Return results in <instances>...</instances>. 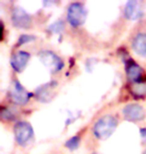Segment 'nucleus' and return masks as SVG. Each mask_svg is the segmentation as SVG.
<instances>
[{"label":"nucleus","instance_id":"f257e3e1","mask_svg":"<svg viewBox=\"0 0 146 154\" xmlns=\"http://www.w3.org/2000/svg\"><path fill=\"white\" fill-rule=\"evenodd\" d=\"M117 122L116 119L111 115H105L98 119L94 124L93 132L94 135L99 139H106L113 133L116 129Z\"/></svg>","mask_w":146,"mask_h":154},{"label":"nucleus","instance_id":"f03ea898","mask_svg":"<svg viewBox=\"0 0 146 154\" xmlns=\"http://www.w3.org/2000/svg\"><path fill=\"white\" fill-rule=\"evenodd\" d=\"M67 19L72 26H79L86 19V10L81 3H72L67 11Z\"/></svg>","mask_w":146,"mask_h":154},{"label":"nucleus","instance_id":"7ed1b4c3","mask_svg":"<svg viewBox=\"0 0 146 154\" xmlns=\"http://www.w3.org/2000/svg\"><path fill=\"white\" fill-rule=\"evenodd\" d=\"M39 59L46 68L49 69L52 73L59 71L63 67V62L55 53L52 51L44 50L39 53Z\"/></svg>","mask_w":146,"mask_h":154},{"label":"nucleus","instance_id":"20e7f679","mask_svg":"<svg viewBox=\"0 0 146 154\" xmlns=\"http://www.w3.org/2000/svg\"><path fill=\"white\" fill-rule=\"evenodd\" d=\"M15 139L20 145H26L33 136V129L27 122H18L14 127Z\"/></svg>","mask_w":146,"mask_h":154},{"label":"nucleus","instance_id":"39448f33","mask_svg":"<svg viewBox=\"0 0 146 154\" xmlns=\"http://www.w3.org/2000/svg\"><path fill=\"white\" fill-rule=\"evenodd\" d=\"M10 95L14 102L19 104V105L25 104L27 101L29 100V98L31 96V94L17 81V80H15L13 82V85H12V87H11Z\"/></svg>","mask_w":146,"mask_h":154},{"label":"nucleus","instance_id":"423d86ee","mask_svg":"<svg viewBox=\"0 0 146 154\" xmlns=\"http://www.w3.org/2000/svg\"><path fill=\"white\" fill-rule=\"evenodd\" d=\"M123 115L129 121H140L144 118V109L138 104H128L124 107Z\"/></svg>","mask_w":146,"mask_h":154},{"label":"nucleus","instance_id":"0eeeda50","mask_svg":"<svg viewBox=\"0 0 146 154\" xmlns=\"http://www.w3.org/2000/svg\"><path fill=\"white\" fill-rule=\"evenodd\" d=\"M12 22L16 27L27 28L30 25L31 18L21 7H15L12 11Z\"/></svg>","mask_w":146,"mask_h":154},{"label":"nucleus","instance_id":"6e6552de","mask_svg":"<svg viewBox=\"0 0 146 154\" xmlns=\"http://www.w3.org/2000/svg\"><path fill=\"white\" fill-rule=\"evenodd\" d=\"M29 54L25 51H18L11 58V66L17 72H21L25 68L29 60Z\"/></svg>","mask_w":146,"mask_h":154},{"label":"nucleus","instance_id":"1a4fd4ad","mask_svg":"<svg viewBox=\"0 0 146 154\" xmlns=\"http://www.w3.org/2000/svg\"><path fill=\"white\" fill-rule=\"evenodd\" d=\"M124 14H125L126 18L131 20L139 19L143 12H142L141 6L137 1H128L125 5V9H124Z\"/></svg>","mask_w":146,"mask_h":154},{"label":"nucleus","instance_id":"9d476101","mask_svg":"<svg viewBox=\"0 0 146 154\" xmlns=\"http://www.w3.org/2000/svg\"><path fill=\"white\" fill-rule=\"evenodd\" d=\"M133 49L137 54L146 57V34L139 33L133 40L132 43Z\"/></svg>","mask_w":146,"mask_h":154},{"label":"nucleus","instance_id":"9b49d317","mask_svg":"<svg viewBox=\"0 0 146 154\" xmlns=\"http://www.w3.org/2000/svg\"><path fill=\"white\" fill-rule=\"evenodd\" d=\"M126 71H127V77H128L132 82L139 81V78H140V76H141L142 70L137 64L134 63V62L129 63L128 65H127Z\"/></svg>","mask_w":146,"mask_h":154},{"label":"nucleus","instance_id":"f8f14e48","mask_svg":"<svg viewBox=\"0 0 146 154\" xmlns=\"http://www.w3.org/2000/svg\"><path fill=\"white\" fill-rule=\"evenodd\" d=\"M54 85H55V83L51 82V83H49V84H46L44 86H42L41 88H39L36 93L37 97L41 101H48L49 97H51V95H52V89L54 88Z\"/></svg>","mask_w":146,"mask_h":154},{"label":"nucleus","instance_id":"ddd939ff","mask_svg":"<svg viewBox=\"0 0 146 154\" xmlns=\"http://www.w3.org/2000/svg\"><path fill=\"white\" fill-rule=\"evenodd\" d=\"M130 91L134 96L144 97L146 96V81H136L133 82L130 86Z\"/></svg>","mask_w":146,"mask_h":154},{"label":"nucleus","instance_id":"4468645a","mask_svg":"<svg viewBox=\"0 0 146 154\" xmlns=\"http://www.w3.org/2000/svg\"><path fill=\"white\" fill-rule=\"evenodd\" d=\"M79 144H80V138L78 136H74L66 141L65 146H66L67 148H69L70 150H75L76 148H78Z\"/></svg>","mask_w":146,"mask_h":154},{"label":"nucleus","instance_id":"2eb2a0df","mask_svg":"<svg viewBox=\"0 0 146 154\" xmlns=\"http://www.w3.org/2000/svg\"><path fill=\"white\" fill-rule=\"evenodd\" d=\"M49 30L53 33H60L62 30H63V24H62L61 21L55 22V23L51 24V25L49 26Z\"/></svg>","mask_w":146,"mask_h":154},{"label":"nucleus","instance_id":"dca6fc26","mask_svg":"<svg viewBox=\"0 0 146 154\" xmlns=\"http://www.w3.org/2000/svg\"><path fill=\"white\" fill-rule=\"evenodd\" d=\"M34 37L30 35H22L21 37L19 38V44H22V43H26V42H29L31 41Z\"/></svg>","mask_w":146,"mask_h":154},{"label":"nucleus","instance_id":"f3484780","mask_svg":"<svg viewBox=\"0 0 146 154\" xmlns=\"http://www.w3.org/2000/svg\"><path fill=\"white\" fill-rule=\"evenodd\" d=\"M140 134H141V138L142 140L146 142V128H142L140 130Z\"/></svg>","mask_w":146,"mask_h":154},{"label":"nucleus","instance_id":"a211bd4d","mask_svg":"<svg viewBox=\"0 0 146 154\" xmlns=\"http://www.w3.org/2000/svg\"><path fill=\"white\" fill-rule=\"evenodd\" d=\"M144 154H146V151H145V152H144Z\"/></svg>","mask_w":146,"mask_h":154}]
</instances>
